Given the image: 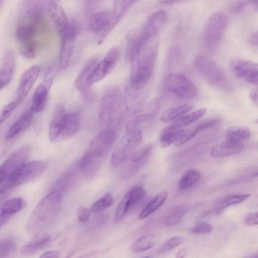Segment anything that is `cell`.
<instances>
[{
	"label": "cell",
	"mask_w": 258,
	"mask_h": 258,
	"mask_svg": "<svg viewBox=\"0 0 258 258\" xmlns=\"http://www.w3.org/2000/svg\"><path fill=\"white\" fill-rule=\"evenodd\" d=\"M44 6L40 1H25L17 20L15 35L19 51L33 58L42 44L47 25Z\"/></svg>",
	"instance_id": "1"
},
{
	"label": "cell",
	"mask_w": 258,
	"mask_h": 258,
	"mask_svg": "<svg viewBox=\"0 0 258 258\" xmlns=\"http://www.w3.org/2000/svg\"><path fill=\"white\" fill-rule=\"evenodd\" d=\"M62 195L58 190L50 192L37 204L26 224L30 234L36 235L46 229L53 221L59 211Z\"/></svg>",
	"instance_id": "2"
},
{
	"label": "cell",
	"mask_w": 258,
	"mask_h": 258,
	"mask_svg": "<svg viewBox=\"0 0 258 258\" xmlns=\"http://www.w3.org/2000/svg\"><path fill=\"white\" fill-rule=\"evenodd\" d=\"M115 139V133L112 130L102 131L95 136L80 162L81 169L85 173L91 174L95 171L113 146Z\"/></svg>",
	"instance_id": "3"
},
{
	"label": "cell",
	"mask_w": 258,
	"mask_h": 258,
	"mask_svg": "<svg viewBox=\"0 0 258 258\" xmlns=\"http://www.w3.org/2000/svg\"><path fill=\"white\" fill-rule=\"evenodd\" d=\"M194 65L198 74L210 85L224 91L232 89V84L228 76L211 58L198 54L194 58Z\"/></svg>",
	"instance_id": "4"
},
{
	"label": "cell",
	"mask_w": 258,
	"mask_h": 258,
	"mask_svg": "<svg viewBox=\"0 0 258 258\" xmlns=\"http://www.w3.org/2000/svg\"><path fill=\"white\" fill-rule=\"evenodd\" d=\"M157 54V46L154 45L143 56L132 61L130 80L136 89L146 85L153 75Z\"/></svg>",
	"instance_id": "5"
},
{
	"label": "cell",
	"mask_w": 258,
	"mask_h": 258,
	"mask_svg": "<svg viewBox=\"0 0 258 258\" xmlns=\"http://www.w3.org/2000/svg\"><path fill=\"white\" fill-rule=\"evenodd\" d=\"M228 23V17L223 12H216L209 17L203 35L204 45L207 51L213 53L217 50Z\"/></svg>",
	"instance_id": "6"
},
{
	"label": "cell",
	"mask_w": 258,
	"mask_h": 258,
	"mask_svg": "<svg viewBox=\"0 0 258 258\" xmlns=\"http://www.w3.org/2000/svg\"><path fill=\"white\" fill-rule=\"evenodd\" d=\"M125 13L122 8L113 5L111 11L93 14L89 21V28L99 37V41H101L113 29Z\"/></svg>",
	"instance_id": "7"
},
{
	"label": "cell",
	"mask_w": 258,
	"mask_h": 258,
	"mask_svg": "<svg viewBox=\"0 0 258 258\" xmlns=\"http://www.w3.org/2000/svg\"><path fill=\"white\" fill-rule=\"evenodd\" d=\"M47 167L48 163L43 160L25 163L4 182L0 189L6 192L12 188L26 183L42 174Z\"/></svg>",
	"instance_id": "8"
},
{
	"label": "cell",
	"mask_w": 258,
	"mask_h": 258,
	"mask_svg": "<svg viewBox=\"0 0 258 258\" xmlns=\"http://www.w3.org/2000/svg\"><path fill=\"white\" fill-rule=\"evenodd\" d=\"M165 86L169 91L181 99H192L199 94L197 87L181 73L169 74L165 79Z\"/></svg>",
	"instance_id": "9"
},
{
	"label": "cell",
	"mask_w": 258,
	"mask_h": 258,
	"mask_svg": "<svg viewBox=\"0 0 258 258\" xmlns=\"http://www.w3.org/2000/svg\"><path fill=\"white\" fill-rule=\"evenodd\" d=\"M142 137V132L139 128H133L130 131L126 140L114 151L111 160V166L116 167L123 164L133 154Z\"/></svg>",
	"instance_id": "10"
},
{
	"label": "cell",
	"mask_w": 258,
	"mask_h": 258,
	"mask_svg": "<svg viewBox=\"0 0 258 258\" xmlns=\"http://www.w3.org/2000/svg\"><path fill=\"white\" fill-rule=\"evenodd\" d=\"M79 24L75 20H72L60 34L61 42L59 54V66L64 68L69 63L73 54L74 44L77 37L80 32Z\"/></svg>",
	"instance_id": "11"
},
{
	"label": "cell",
	"mask_w": 258,
	"mask_h": 258,
	"mask_svg": "<svg viewBox=\"0 0 258 258\" xmlns=\"http://www.w3.org/2000/svg\"><path fill=\"white\" fill-rule=\"evenodd\" d=\"M29 150L23 147L12 153L0 166V184L4 183L26 163Z\"/></svg>",
	"instance_id": "12"
},
{
	"label": "cell",
	"mask_w": 258,
	"mask_h": 258,
	"mask_svg": "<svg viewBox=\"0 0 258 258\" xmlns=\"http://www.w3.org/2000/svg\"><path fill=\"white\" fill-rule=\"evenodd\" d=\"M230 70L234 76L253 85L257 84V64L252 61L237 58L230 64Z\"/></svg>",
	"instance_id": "13"
},
{
	"label": "cell",
	"mask_w": 258,
	"mask_h": 258,
	"mask_svg": "<svg viewBox=\"0 0 258 258\" xmlns=\"http://www.w3.org/2000/svg\"><path fill=\"white\" fill-rule=\"evenodd\" d=\"M119 56L120 52L117 48L110 49L93 69L89 79L90 85L96 83L106 77L115 67Z\"/></svg>",
	"instance_id": "14"
},
{
	"label": "cell",
	"mask_w": 258,
	"mask_h": 258,
	"mask_svg": "<svg viewBox=\"0 0 258 258\" xmlns=\"http://www.w3.org/2000/svg\"><path fill=\"white\" fill-rule=\"evenodd\" d=\"M98 62L97 58H92L88 61L78 74L75 81V85L86 99L91 100L93 93L89 83L90 77L96 64Z\"/></svg>",
	"instance_id": "15"
},
{
	"label": "cell",
	"mask_w": 258,
	"mask_h": 258,
	"mask_svg": "<svg viewBox=\"0 0 258 258\" xmlns=\"http://www.w3.org/2000/svg\"><path fill=\"white\" fill-rule=\"evenodd\" d=\"M153 146L149 144L133 153L130 161L122 170V176L127 178L136 174L145 164L151 153Z\"/></svg>",
	"instance_id": "16"
},
{
	"label": "cell",
	"mask_w": 258,
	"mask_h": 258,
	"mask_svg": "<svg viewBox=\"0 0 258 258\" xmlns=\"http://www.w3.org/2000/svg\"><path fill=\"white\" fill-rule=\"evenodd\" d=\"M120 93L115 88L107 90L102 96L100 106L101 117L105 120L111 119L120 102Z\"/></svg>",
	"instance_id": "17"
},
{
	"label": "cell",
	"mask_w": 258,
	"mask_h": 258,
	"mask_svg": "<svg viewBox=\"0 0 258 258\" xmlns=\"http://www.w3.org/2000/svg\"><path fill=\"white\" fill-rule=\"evenodd\" d=\"M40 68L37 65L30 67L21 77L17 91V99L21 103L27 96L40 74Z\"/></svg>",
	"instance_id": "18"
},
{
	"label": "cell",
	"mask_w": 258,
	"mask_h": 258,
	"mask_svg": "<svg viewBox=\"0 0 258 258\" xmlns=\"http://www.w3.org/2000/svg\"><path fill=\"white\" fill-rule=\"evenodd\" d=\"M52 82V78L46 79L41 82L36 89L33 95L30 107L33 113L39 112L45 108Z\"/></svg>",
	"instance_id": "19"
},
{
	"label": "cell",
	"mask_w": 258,
	"mask_h": 258,
	"mask_svg": "<svg viewBox=\"0 0 258 258\" xmlns=\"http://www.w3.org/2000/svg\"><path fill=\"white\" fill-rule=\"evenodd\" d=\"M16 69V57L11 50L4 54L0 64V91L11 81Z\"/></svg>",
	"instance_id": "20"
},
{
	"label": "cell",
	"mask_w": 258,
	"mask_h": 258,
	"mask_svg": "<svg viewBox=\"0 0 258 258\" xmlns=\"http://www.w3.org/2000/svg\"><path fill=\"white\" fill-rule=\"evenodd\" d=\"M63 105L58 104L52 114L49 128V139L53 143L60 141L61 133L66 115Z\"/></svg>",
	"instance_id": "21"
},
{
	"label": "cell",
	"mask_w": 258,
	"mask_h": 258,
	"mask_svg": "<svg viewBox=\"0 0 258 258\" xmlns=\"http://www.w3.org/2000/svg\"><path fill=\"white\" fill-rule=\"evenodd\" d=\"M47 9L57 31L61 34L69 22L64 10L57 2L54 1L48 2Z\"/></svg>",
	"instance_id": "22"
},
{
	"label": "cell",
	"mask_w": 258,
	"mask_h": 258,
	"mask_svg": "<svg viewBox=\"0 0 258 258\" xmlns=\"http://www.w3.org/2000/svg\"><path fill=\"white\" fill-rule=\"evenodd\" d=\"M244 145L241 142L226 140L213 146L210 154L216 158L224 157L235 155L241 152Z\"/></svg>",
	"instance_id": "23"
},
{
	"label": "cell",
	"mask_w": 258,
	"mask_h": 258,
	"mask_svg": "<svg viewBox=\"0 0 258 258\" xmlns=\"http://www.w3.org/2000/svg\"><path fill=\"white\" fill-rule=\"evenodd\" d=\"M33 113L30 107L27 109L7 131L6 139L13 138L26 129L31 123Z\"/></svg>",
	"instance_id": "24"
},
{
	"label": "cell",
	"mask_w": 258,
	"mask_h": 258,
	"mask_svg": "<svg viewBox=\"0 0 258 258\" xmlns=\"http://www.w3.org/2000/svg\"><path fill=\"white\" fill-rule=\"evenodd\" d=\"M80 123V116L77 112L66 114L61 133L60 140L73 136L78 131Z\"/></svg>",
	"instance_id": "25"
},
{
	"label": "cell",
	"mask_w": 258,
	"mask_h": 258,
	"mask_svg": "<svg viewBox=\"0 0 258 258\" xmlns=\"http://www.w3.org/2000/svg\"><path fill=\"white\" fill-rule=\"evenodd\" d=\"M51 237L45 234L39 236L24 245L21 249V253L26 256L34 254L39 251L50 242Z\"/></svg>",
	"instance_id": "26"
},
{
	"label": "cell",
	"mask_w": 258,
	"mask_h": 258,
	"mask_svg": "<svg viewBox=\"0 0 258 258\" xmlns=\"http://www.w3.org/2000/svg\"><path fill=\"white\" fill-rule=\"evenodd\" d=\"M190 209L188 204L180 205L169 212L164 219V225L167 226H174L180 223Z\"/></svg>",
	"instance_id": "27"
},
{
	"label": "cell",
	"mask_w": 258,
	"mask_h": 258,
	"mask_svg": "<svg viewBox=\"0 0 258 258\" xmlns=\"http://www.w3.org/2000/svg\"><path fill=\"white\" fill-rule=\"evenodd\" d=\"M193 107L192 104L186 103L168 108L162 113L160 119L164 122L174 120L190 111Z\"/></svg>",
	"instance_id": "28"
},
{
	"label": "cell",
	"mask_w": 258,
	"mask_h": 258,
	"mask_svg": "<svg viewBox=\"0 0 258 258\" xmlns=\"http://www.w3.org/2000/svg\"><path fill=\"white\" fill-rule=\"evenodd\" d=\"M167 196L166 191H163L156 195L141 211L139 219H145L154 212L164 203Z\"/></svg>",
	"instance_id": "29"
},
{
	"label": "cell",
	"mask_w": 258,
	"mask_h": 258,
	"mask_svg": "<svg viewBox=\"0 0 258 258\" xmlns=\"http://www.w3.org/2000/svg\"><path fill=\"white\" fill-rule=\"evenodd\" d=\"M206 108H201L194 112L185 114L173 120L170 126L180 128L181 127L191 124L202 117L206 113Z\"/></svg>",
	"instance_id": "30"
},
{
	"label": "cell",
	"mask_w": 258,
	"mask_h": 258,
	"mask_svg": "<svg viewBox=\"0 0 258 258\" xmlns=\"http://www.w3.org/2000/svg\"><path fill=\"white\" fill-rule=\"evenodd\" d=\"M182 130L170 126L166 127L161 132L159 141L163 148H167L175 143L179 138Z\"/></svg>",
	"instance_id": "31"
},
{
	"label": "cell",
	"mask_w": 258,
	"mask_h": 258,
	"mask_svg": "<svg viewBox=\"0 0 258 258\" xmlns=\"http://www.w3.org/2000/svg\"><path fill=\"white\" fill-rule=\"evenodd\" d=\"M250 136V131L244 126L231 127L226 132L227 140L235 142L242 143V141L249 139Z\"/></svg>",
	"instance_id": "32"
},
{
	"label": "cell",
	"mask_w": 258,
	"mask_h": 258,
	"mask_svg": "<svg viewBox=\"0 0 258 258\" xmlns=\"http://www.w3.org/2000/svg\"><path fill=\"white\" fill-rule=\"evenodd\" d=\"M157 237L154 234H148L137 239L133 244V251L139 253L153 247L156 243Z\"/></svg>",
	"instance_id": "33"
},
{
	"label": "cell",
	"mask_w": 258,
	"mask_h": 258,
	"mask_svg": "<svg viewBox=\"0 0 258 258\" xmlns=\"http://www.w3.org/2000/svg\"><path fill=\"white\" fill-rule=\"evenodd\" d=\"M24 206V200L21 197H15L4 202L1 207V212L11 217L20 211Z\"/></svg>",
	"instance_id": "34"
},
{
	"label": "cell",
	"mask_w": 258,
	"mask_h": 258,
	"mask_svg": "<svg viewBox=\"0 0 258 258\" xmlns=\"http://www.w3.org/2000/svg\"><path fill=\"white\" fill-rule=\"evenodd\" d=\"M200 172L194 169L187 170L181 178L179 186L181 189L185 190L193 186L200 179Z\"/></svg>",
	"instance_id": "35"
},
{
	"label": "cell",
	"mask_w": 258,
	"mask_h": 258,
	"mask_svg": "<svg viewBox=\"0 0 258 258\" xmlns=\"http://www.w3.org/2000/svg\"><path fill=\"white\" fill-rule=\"evenodd\" d=\"M126 194L129 200V210L140 204L146 196L145 189L140 185L132 187Z\"/></svg>",
	"instance_id": "36"
},
{
	"label": "cell",
	"mask_w": 258,
	"mask_h": 258,
	"mask_svg": "<svg viewBox=\"0 0 258 258\" xmlns=\"http://www.w3.org/2000/svg\"><path fill=\"white\" fill-rule=\"evenodd\" d=\"M250 196V194H237L231 195L225 198L219 203L216 209V214L221 213L229 206L239 204L245 201Z\"/></svg>",
	"instance_id": "37"
},
{
	"label": "cell",
	"mask_w": 258,
	"mask_h": 258,
	"mask_svg": "<svg viewBox=\"0 0 258 258\" xmlns=\"http://www.w3.org/2000/svg\"><path fill=\"white\" fill-rule=\"evenodd\" d=\"M113 201L112 195L109 192L107 193L93 204L91 212L94 214L99 213L110 207Z\"/></svg>",
	"instance_id": "38"
},
{
	"label": "cell",
	"mask_w": 258,
	"mask_h": 258,
	"mask_svg": "<svg viewBox=\"0 0 258 258\" xmlns=\"http://www.w3.org/2000/svg\"><path fill=\"white\" fill-rule=\"evenodd\" d=\"M201 131L198 123L186 129L182 130L179 138L175 143V146L179 147L183 145Z\"/></svg>",
	"instance_id": "39"
},
{
	"label": "cell",
	"mask_w": 258,
	"mask_h": 258,
	"mask_svg": "<svg viewBox=\"0 0 258 258\" xmlns=\"http://www.w3.org/2000/svg\"><path fill=\"white\" fill-rule=\"evenodd\" d=\"M128 210L129 200L128 196L126 193L116 208L114 217V223H117L120 222Z\"/></svg>",
	"instance_id": "40"
},
{
	"label": "cell",
	"mask_w": 258,
	"mask_h": 258,
	"mask_svg": "<svg viewBox=\"0 0 258 258\" xmlns=\"http://www.w3.org/2000/svg\"><path fill=\"white\" fill-rule=\"evenodd\" d=\"M184 241V238L180 236L172 237L166 241L158 250L159 253L167 252L181 244Z\"/></svg>",
	"instance_id": "41"
},
{
	"label": "cell",
	"mask_w": 258,
	"mask_h": 258,
	"mask_svg": "<svg viewBox=\"0 0 258 258\" xmlns=\"http://www.w3.org/2000/svg\"><path fill=\"white\" fill-rule=\"evenodd\" d=\"M16 244L12 239L0 240V258H6L15 249Z\"/></svg>",
	"instance_id": "42"
},
{
	"label": "cell",
	"mask_w": 258,
	"mask_h": 258,
	"mask_svg": "<svg viewBox=\"0 0 258 258\" xmlns=\"http://www.w3.org/2000/svg\"><path fill=\"white\" fill-rule=\"evenodd\" d=\"M20 103L15 99L5 106L0 111V123L6 120Z\"/></svg>",
	"instance_id": "43"
},
{
	"label": "cell",
	"mask_w": 258,
	"mask_h": 258,
	"mask_svg": "<svg viewBox=\"0 0 258 258\" xmlns=\"http://www.w3.org/2000/svg\"><path fill=\"white\" fill-rule=\"evenodd\" d=\"M250 2L248 1H234L231 3L228 7L229 11L233 14H238L242 12L248 6Z\"/></svg>",
	"instance_id": "44"
},
{
	"label": "cell",
	"mask_w": 258,
	"mask_h": 258,
	"mask_svg": "<svg viewBox=\"0 0 258 258\" xmlns=\"http://www.w3.org/2000/svg\"><path fill=\"white\" fill-rule=\"evenodd\" d=\"M212 226L206 222H201L190 230V232L193 234H207L212 230Z\"/></svg>",
	"instance_id": "45"
},
{
	"label": "cell",
	"mask_w": 258,
	"mask_h": 258,
	"mask_svg": "<svg viewBox=\"0 0 258 258\" xmlns=\"http://www.w3.org/2000/svg\"><path fill=\"white\" fill-rule=\"evenodd\" d=\"M91 211L86 208L80 207L77 211V217L80 222L84 223L87 222L89 219Z\"/></svg>",
	"instance_id": "46"
},
{
	"label": "cell",
	"mask_w": 258,
	"mask_h": 258,
	"mask_svg": "<svg viewBox=\"0 0 258 258\" xmlns=\"http://www.w3.org/2000/svg\"><path fill=\"white\" fill-rule=\"evenodd\" d=\"M245 224L249 226L257 225L258 224V214L257 212L251 213L245 218Z\"/></svg>",
	"instance_id": "47"
},
{
	"label": "cell",
	"mask_w": 258,
	"mask_h": 258,
	"mask_svg": "<svg viewBox=\"0 0 258 258\" xmlns=\"http://www.w3.org/2000/svg\"><path fill=\"white\" fill-rule=\"evenodd\" d=\"M101 250H96L89 252L83 254L78 258H97L103 253Z\"/></svg>",
	"instance_id": "48"
},
{
	"label": "cell",
	"mask_w": 258,
	"mask_h": 258,
	"mask_svg": "<svg viewBox=\"0 0 258 258\" xmlns=\"http://www.w3.org/2000/svg\"><path fill=\"white\" fill-rule=\"evenodd\" d=\"M249 97L252 103L257 105V90L256 88L252 90L249 93Z\"/></svg>",
	"instance_id": "49"
},
{
	"label": "cell",
	"mask_w": 258,
	"mask_h": 258,
	"mask_svg": "<svg viewBox=\"0 0 258 258\" xmlns=\"http://www.w3.org/2000/svg\"><path fill=\"white\" fill-rule=\"evenodd\" d=\"M249 43L254 46L257 45V32H253L249 37Z\"/></svg>",
	"instance_id": "50"
},
{
	"label": "cell",
	"mask_w": 258,
	"mask_h": 258,
	"mask_svg": "<svg viewBox=\"0 0 258 258\" xmlns=\"http://www.w3.org/2000/svg\"><path fill=\"white\" fill-rule=\"evenodd\" d=\"M11 216L0 212V229L8 221Z\"/></svg>",
	"instance_id": "51"
},
{
	"label": "cell",
	"mask_w": 258,
	"mask_h": 258,
	"mask_svg": "<svg viewBox=\"0 0 258 258\" xmlns=\"http://www.w3.org/2000/svg\"><path fill=\"white\" fill-rule=\"evenodd\" d=\"M187 253L185 248H181L176 254L175 258H184Z\"/></svg>",
	"instance_id": "52"
},
{
	"label": "cell",
	"mask_w": 258,
	"mask_h": 258,
	"mask_svg": "<svg viewBox=\"0 0 258 258\" xmlns=\"http://www.w3.org/2000/svg\"><path fill=\"white\" fill-rule=\"evenodd\" d=\"M161 3L163 4H166V5H172L174 4L175 3L179 2L177 1H171V0H167V1H162L160 2Z\"/></svg>",
	"instance_id": "53"
},
{
	"label": "cell",
	"mask_w": 258,
	"mask_h": 258,
	"mask_svg": "<svg viewBox=\"0 0 258 258\" xmlns=\"http://www.w3.org/2000/svg\"><path fill=\"white\" fill-rule=\"evenodd\" d=\"M39 258H52L50 255L47 253H43Z\"/></svg>",
	"instance_id": "54"
},
{
	"label": "cell",
	"mask_w": 258,
	"mask_h": 258,
	"mask_svg": "<svg viewBox=\"0 0 258 258\" xmlns=\"http://www.w3.org/2000/svg\"><path fill=\"white\" fill-rule=\"evenodd\" d=\"M4 3V1H0V8L3 6Z\"/></svg>",
	"instance_id": "55"
},
{
	"label": "cell",
	"mask_w": 258,
	"mask_h": 258,
	"mask_svg": "<svg viewBox=\"0 0 258 258\" xmlns=\"http://www.w3.org/2000/svg\"><path fill=\"white\" fill-rule=\"evenodd\" d=\"M143 258H153V257H152L151 256H145V257H144Z\"/></svg>",
	"instance_id": "56"
},
{
	"label": "cell",
	"mask_w": 258,
	"mask_h": 258,
	"mask_svg": "<svg viewBox=\"0 0 258 258\" xmlns=\"http://www.w3.org/2000/svg\"><path fill=\"white\" fill-rule=\"evenodd\" d=\"M250 258H257V254H256L255 255H254L253 256L251 257Z\"/></svg>",
	"instance_id": "57"
}]
</instances>
